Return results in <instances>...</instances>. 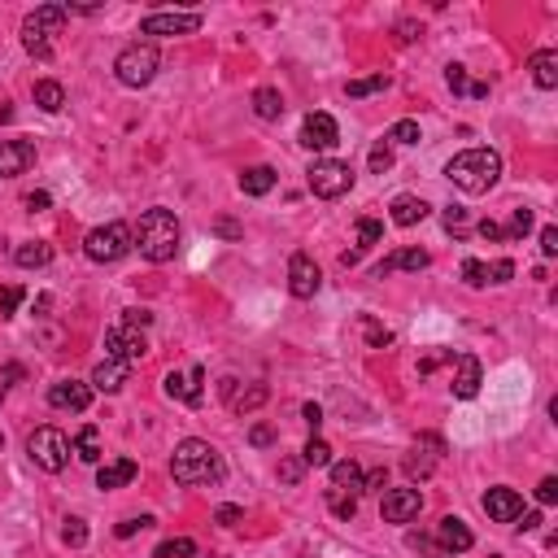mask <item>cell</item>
Masks as SVG:
<instances>
[{
	"mask_svg": "<svg viewBox=\"0 0 558 558\" xmlns=\"http://www.w3.org/2000/svg\"><path fill=\"white\" fill-rule=\"evenodd\" d=\"M528 70H532V83L537 88H558V53L554 48H541V53H532L528 57Z\"/></svg>",
	"mask_w": 558,
	"mask_h": 558,
	"instance_id": "22",
	"label": "cell"
},
{
	"mask_svg": "<svg viewBox=\"0 0 558 558\" xmlns=\"http://www.w3.org/2000/svg\"><path fill=\"white\" fill-rule=\"evenodd\" d=\"M144 528H153V515H135V519H123V524H118V537H135V532H144Z\"/></svg>",
	"mask_w": 558,
	"mask_h": 558,
	"instance_id": "47",
	"label": "cell"
},
{
	"mask_svg": "<svg viewBox=\"0 0 558 558\" xmlns=\"http://www.w3.org/2000/svg\"><path fill=\"white\" fill-rule=\"evenodd\" d=\"M362 328H366V340L375 345V349H384V345H393V331H384L380 323H371V319H362Z\"/></svg>",
	"mask_w": 558,
	"mask_h": 558,
	"instance_id": "42",
	"label": "cell"
},
{
	"mask_svg": "<svg viewBox=\"0 0 558 558\" xmlns=\"http://www.w3.org/2000/svg\"><path fill=\"white\" fill-rule=\"evenodd\" d=\"M170 476H175V485H214V480H223V459H219V450L210 445V441H197V436H188V441H179V450H175V459H170Z\"/></svg>",
	"mask_w": 558,
	"mask_h": 558,
	"instance_id": "1",
	"label": "cell"
},
{
	"mask_svg": "<svg viewBox=\"0 0 558 558\" xmlns=\"http://www.w3.org/2000/svg\"><path fill=\"white\" fill-rule=\"evenodd\" d=\"M253 114H258L262 123L284 118V97H279V88H258V92H253Z\"/></svg>",
	"mask_w": 558,
	"mask_h": 558,
	"instance_id": "28",
	"label": "cell"
},
{
	"mask_svg": "<svg viewBox=\"0 0 558 558\" xmlns=\"http://www.w3.org/2000/svg\"><path fill=\"white\" fill-rule=\"evenodd\" d=\"M35 105H39L44 114H57V109L66 105V88H62L57 79H39V83H35Z\"/></svg>",
	"mask_w": 558,
	"mask_h": 558,
	"instance_id": "29",
	"label": "cell"
},
{
	"mask_svg": "<svg viewBox=\"0 0 558 558\" xmlns=\"http://www.w3.org/2000/svg\"><path fill=\"white\" fill-rule=\"evenodd\" d=\"M219 236H227V240H236V236H240V227H236L231 219H219Z\"/></svg>",
	"mask_w": 558,
	"mask_h": 558,
	"instance_id": "57",
	"label": "cell"
},
{
	"mask_svg": "<svg viewBox=\"0 0 558 558\" xmlns=\"http://www.w3.org/2000/svg\"><path fill=\"white\" fill-rule=\"evenodd\" d=\"M366 162H371V170H375V175H384V170L393 166V149H389V140H380V144L371 149V158H366Z\"/></svg>",
	"mask_w": 558,
	"mask_h": 558,
	"instance_id": "38",
	"label": "cell"
},
{
	"mask_svg": "<svg viewBox=\"0 0 558 558\" xmlns=\"http://www.w3.org/2000/svg\"><path fill=\"white\" fill-rule=\"evenodd\" d=\"M35 162V144L31 140H0V179L27 175Z\"/></svg>",
	"mask_w": 558,
	"mask_h": 558,
	"instance_id": "15",
	"label": "cell"
},
{
	"mask_svg": "<svg viewBox=\"0 0 558 558\" xmlns=\"http://www.w3.org/2000/svg\"><path fill=\"white\" fill-rule=\"evenodd\" d=\"M301 144L310 149V153H328L340 144V127H336V118L331 114H305V123H301Z\"/></svg>",
	"mask_w": 558,
	"mask_h": 558,
	"instance_id": "11",
	"label": "cell"
},
{
	"mask_svg": "<svg viewBox=\"0 0 558 558\" xmlns=\"http://www.w3.org/2000/svg\"><path fill=\"white\" fill-rule=\"evenodd\" d=\"M485 270H489V284H506V279L515 275V262H511V258H497V262L485 266Z\"/></svg>",
	"mask_w": 558,
	"mask_h": 558,
	"instance_id": "43",
	"label": "cell"
},
{
	"mask_svg": "<svg viewBox=\"0 0 558 558\" xmlns=\"http://www.w3.org/2000/svg\"><path fill=\"white\" fill-rule=\"evenodd\" d=\"M331 489L358 497V493H362V467H358V462H354V459L331 462Z\"/></svg>",
	"mask_w": 558,
	"mask_h": 558,
	"instance_id": "25",
	"label": "cell"
},
{
	"mask_svg": "<svg viewBox=\"0 0 558 558\" xmlns=\"http://www.w3.org/2000/svg\"><path fill=\"white\" fill-rule=\"evenodd\" d=\"M389 214H393L397 227H415V223H424V219H427V201L410 197V193H401V197H393Z\"/></svg>",
	"mask_w": 558,
	"mask_h": 558,
	"instance_id": "24",
	"label": "cell"
},
{
	"mask_svg": "<svg viewBox=\"0 0 558 558\" xmlns=\"http://www.w3.org/2000/svg\"><path fill=\"white\" fill-rule=\"evenodd\" d=\"M193 554H197V541H188V537H175V541H162L153 558H193Z\"/></svg>",
	"mask_w": 558,
	"mask_h": 558,
	"instance_id": "34",
	"label": "cell"
},
{
	"mask_svg": "<svg viewBox=\"0 0 558 558\" xmlns=\"http://www.w3.org/2000/svg\"><path fill=\"white\" fill-rule=\"evenodd\" d=\"M541 253L558 258V227H541Z\"/></svg>",
	"mask_w": 558,
	"mask_h": 558,
	"instance_id": "50",
	"label": "cell"
},
{
	"mask_svg": "<svg viewBox=\"0 0 558 558\" xmlns=\"http://www.w3.org/2000/svg\"><path fill=\"white\" fill-rule=\"evenodd\" d=\"M201 31V13L188 9V13H149L140 22V35H193Z\"/></svg>",
	"mask_w": 558,
	"mask_h": 558,
	"instance_id": "13",
	"label": "cell"
},
{
	"mask_svg": "<svg viewBox=\"0 0 558 558\" xmlns=\"http://www.w3.org/2000/svg\"><path fill=\"white\" fill-rule=\"evenodd\" d=\"M201 380H205V371H201V366H193L188 375L170 371V375H166V397H184L188 406H197V401H201Z\"/></svg>",
	"mask_w": 558,
	"mask_h": 558,
	"instance_id": "21",
	"label": "cell"
},
{
	"mask_svg": "<svg viewBox=\"0 0 558 558\" xmlns=\"http://www.w3.org/2000/svg\"><path fill=\"white\" fill-rule=\"evenodd\" d=\"M48 406H57V410H88L92 406V384H83V380H57L53 389H48Z\"/></svg>",
	"mask_w": 558,
	"mask_h": 558,
	"instance_id": "16",
	"label": "cell"
},
{
	"mask_svg": "<svg viewBox=\"0 0 558 558\" xmlns=\"http://www.w3.org/2000/svg\"><path fill=\"white\" fill-rule=\"evenodd\" d=\"M445 83H450L454 92H467V88H471V83H467V70H462V66H445Z\"/></svg>",
	"mask_w": 558,
	"mask_h": 558,
	"instance_id": "49",
	"label": "cell"
},
{
	"mask_svg": "<svg viewBox=\"0 0 558 558\" xmlns=\"http://www.w3.org/2000/svg\"><path fill=\"white\" fill-rule=\"evenodd\" d=\"M528 231H532V210H524V205H519V210L511 214V236H519V240H524Z\"/></svg>",
	"mask_w": 558,
	"mask_h": 558,
	"instance_id": "44",
	"label": "cell"
},
{
	"mask_svg": "<svg viewBox=\"0 0 558 558\" xmlns=\"http://www.w3.org/2000/svg\"><path fill=\"white\" fill-rule=\"evenodd\" d=\"M158 66H162V53H158V44H127L123 53H118V62H114V74H118V83L123 88H149L153 79H158Z\"/></svg>",
	"mask_w": 558,
	"mask_h": 558,
	"instance_id": "5",
	"label": "cell"
},
{
	"mask_svg": "<svg viewBox=\"0 0 558 558\" xmlns=\"http://www.w3.org/2000/svg\"><path fill=\"white\" fill-rule=\"evenodd\" d=\"M305 184H310V193H314V197L336 201V197H345V193L354 188V170H349V162L319 158V162L305 170Z\"/></svg>",
	"mask_w": 558,
	"mask_h": 558,
	"instance_id": "7",
	"label": "cell"
},
{
	"mask_svg": "<svg viewBox=\"0 0 558 558\" xmlns=\"http://www.w3.org/2000/svg\"><path fill=\"white\" fill-rule=\"evenodd\" d=\"M537 528H541V515H537V511H532V515H524V524H519V532H537Z\"/></svg>",
	"mask_w": 558,
	"mask_h": 558,
	"instance_id": "58",
	"label": "cell"
},
{
	"mask_svg": "<svg viewBox=\"0 0 558 558\" xmlns=\"http://www.w3.org/2000/svg\"><path fill=\"white\" fill-rule=\"evenodd\" d=\"M70 454H79L83 462H100V432L92 424L83 427L79 436H74V445H70Z\"/></svg>",
	"mask_w": 558,
	"mask_h": 558,
	"instance_id": "30",
	"label": "cell"
},
{
	"mask_svg": "<svg viewBox=\"0 0 558 558\" xmlns=\"http://www.w3.org/2000/svg\"><path fill=\"white\" fill-rule=\"evenodd\" d=\"M66 18H70V4H39L35 13H27V22H22L27 53L39 57V62H48L53 57V35H62Z\"/></svg>",
	"mask_w": 558,
	"mask_h": 558,
	"instance_id": "4",
	"label": "cell"
},
{
	"mask_svg": "<svg viewBox=\"0 0 558 558\" xmlns=\"http://www.w3.org/2000/svg\"><path fill=\"white\" fill-rule=\"evenodd\" d=\"M27 210H48V193H31V197H27Z\"/></svg>",
	"mask_w": 558,
	"mask_h": 558,
	"instance_id": "56",
	"label": "cell"
},
{
	"mask_svg": "<svg viewBox=\"0 0 558 558\" xmlns=\"http://www.w3.org/2000/svg\"><path fill=\"white\" fill-rule=\"evenodd\" d=\"M301 471H305V462H296V459L279 462V476H284V480H288V485H296V480H301Z\"/></svg>",
	"mask_w": 558,
	"mask_h": 558,
	"instance_id": "54",
	"label": "cell"
},
{
	"mask_svg": "<svg viewBox=\"0 0 558 558\" xmlns=\"http://www.w3.org/2000/svg\"><path fill=\"white\" fill-rule=\"evenodd\" d=\"M480 506L489 511V519H497V524H515V519L524 515V497H519L515 489H506V485H497V489L485 493Z\"/></svg>",
	"mask_w": 558,
	"mask_h": 558,
	"instance_id": "14",
	"label": "cell"
},
{
	"mask_svg": "<svg viewBox=\"0 0 558 558\" xmlns=\"http://www.w3.org/2000/svg\"><path fill=\"white\" fill-rule=\"evenodd\" d=\"M135 249V236L127 223H105V227L88 231V240H83V253L92 258V262H118V258H127Z\"/></svg>",
	"mask_w": 558,
	"mask_h": 558,
	"instance_id": "6",
	"label": "cell"
},
{
	"mask_svg": "<svg viewBox=\"0 0 558 558\" xmlns=\"http://www.w3.org/2000/svg\"><path fill=\"white\" fill-rule=\"evenodd\" d=\"M462 279H467L471 288H485V284H489V270H485L480 258H467V262H462Z\"/></svg>",
	"mask_w": 558,
	"mask_h": 558,
	"instance_id": "37",
	"label": "cell"
},
{
	"mask_svg": "<svg viewBox=\"0 0 558 558\" xmlns=\"http://www.w3.org/2000/svg\"><path fill=\"white\" fill-rule=\"evenodd\" d=\"M27 454H31V462L39 467V471H62L70 462V441L62 427H35L31 441H27Z\"/></svg>",
	"mask_w": 558,
	"mask_h": 558,
	"instance_id": "8",
	"label": "cell"
},
{
	"mask_svg": "<svg viewBox=\"0 0 558 558\" xmlns=\"http://www.w3.org/2000/svg\"><path fill=\"white\" fill-rule=\"evenodd\" d=\"M445 179H450L454 188H462L467 197H480V193H489L493 184L502 179V158H497L493 149H467L459 158H450Z\"/></svg>",
	"mask_w": 558,
	"mask_h": 558,
	"instance_id": "2",
	"label": "cell"
},
{
	"mask_svg": "<svg viewBox=\"0 0 558 558\" xmlns=\"http://www.w3.org/2000/svg\"><path fill=\"white\" fill-rule=\"evenodd\" d=\"M149 354V340H144V331L132 328V323H114V328L105 331V358H118V362H140Z\"/></svg>",
	"mask_w": 558,
	"mask_h": 558,
	"instance_id": "9",
	"label": "cell"
},
{
	"mask_svg": "<svg viewBox=\"0 0 558 558\" xmlns=\"http://www.w3.org/2000/svg\"><path fill=\"white\" fill-rule=\"evenodd\" d=\"M445 231H454V236L467 231V210H462V205H450V210H445Z\"/></svg>",
	"mask_w": 558,
	"mask_h": 558,
	"instance_id": "46",
	"label": "cell"
},
{
	"mask_svg": "<svg viewBox=\"0 0 558 558\" xmlns=\"http://www.w3.org/2000/svg\"><path fill=\"white\" fill-rule=\"evenodd\" d=\"M13 262L22 266V270H39V266L53 262V245L48 240H27V245L13 249Z\"/></svg>",
	"mask_w": 558,
	"mask_h": 558,
	"instance_id": "26",
	"label": "cell"
},
{
	"mask_svg": "<svg viewBox=\"0 0 558 558\" xmlns=\"http://www.w3.org/2000/svg\"><path fill=\"white\" fill-rule=\"evenodd\" d=\"M427 262H432L427 249H401V253H393V266H401V270H424Z\"/></svg>",
	"mask_w": 558,
	"mask_h": 558,
	"instance_id": "36",
	"label": "cell"
},
{
	"mask_svg": "<svg viewBox=\"0 0 558 558\" xmlns=\"http://www.w3.org/2000/svg\"><path fill=\"white\" fill-rule=\"evenodd\" d=\"M18 375H22V366H4V371H0V406H4V397H9V384H13Z\"/></svg>",
	"mask_w": 558,
	"mask_h": 558,
	"instance_id": "53",
	"label": "cell"
},
{
	"mask_svg": "<svg viewBox=\"0 0 558 558\" xmlns=\"http://www.w3.org/2000/svg\"><path fill=\"white\" fill-rule=\"evenodd\" d=\"M419 511H424V493L419 489H389L384 506H380V515L389 524H410V519H419Z\"/></svg>",
	"mask_w": 558,
	"mask_h": 558,
	"instance_id": "12",
	"label": "cell"
},
{
	"mask_svg": "<svg viewBox=\"0 0 558 558\" xmlns=\"http://www.w3.org/2000/svg\"><path fill=\"white\" fill-rule=\"evenodd\" d=\"M319 288H323V270H319V262H314L310 253H293V258H288V293L301 296V301H310Z\"/></svg>",
	"mask_w": 558,
	"mask_h": 558,
	"instance_id": "10",
	"label": "cell"
},
{
	"mask_svg": "<svg viewBox=\"0 0 558 558\" xmlns=\"http://www.w3.org/2000/svg\"><path fill=\"white\" fill-rule=\"evenodd\" d=\"M275 188V170L270 166H249V170H240V193L245 197H266Z\"/></svg>",
	"mask_w": 558,
	"mask_h": 558,
	"instance_id": "27",
	"label": "cell"
},
{
	"mask_svg": "<svg viewBox=\"0 0 558 558\" xmlns=\"http://www.w3.org/2000/svg\"><path fill=\"white\" fill-rule=\"evenodd\" d=\"M328 502H331V511H336L340 519H354V511H358V502H354V497H345V493H336V489L328 493Z\"/></svg>",
	"mask_w": 558,
	"mask_h": 558,
	"instance_id": "39",
	"label": "cell"
},
{
	"mask_svg": "<svg viewBox=\"0 0 558 558\" xmlns=\"http://www.w3.org/2000/svg\"><path fill=\"white\" fill-rule=\"evenodd\" d=\"M480 236H485V240H502L506 231H502V223H493V219H485V223H480Z\"/></svg>",
	"mask_w": 558,
	"mask_h": 558,
	"instance_id": "55",
	"label": "cell"
},
{
	"mask_svg": "<svg viewBox=\"0 0 558 558\" xmlns=\"http://www.w3.org/2000/svg\"><path fill=\"white\" fill-rule=\"evenodd\" d=\"M18 301H22V288H18V284L0 288V319H9V314L18 310Z\"/></svg>",
	"mask_w": 558,
	"mask_h": 558,
	"instance_id": "40",
	"label": "cell"
},
{
	"mask_svg": "<svg viewBox=\"0 0 558 558\" xmlns=\"http://www.w3.org/2000/svg\"><path fill=\"white\" fill-rule=\"evenodd\" d=\"M223 397H227V406L236 410V415H249V410L266 406L270 389H266V384H249V389H240V380H223Z\"/></svg>",
	"mask_w": 558,
	"mask_h": 558,
	"instance_id": "17",
	"label": "cell"
},
{
	"mask_svg": "<svg viewBox=\"0 0 558 558\" xmlns=\"http://www.w3.org/2000/svg\"><path fill=\"white\" fill-rule=\"evenodd\" d=\"M537 502H541V506H554L558 502V480L554 476H545V480L537 485Z\"/></svg>",
	"mask_w": 558,
	"mask_h": 558,
	"instance_id": "45",
	"label": "cell"
},
{
	"mask_svg": "<svg viewBox=\"0 0 558 558\" xmlns=\"http://www.w3.org/2000/svg\"><path fill=\"white\" fill-rule=\"evenodd\" d=\"M127 371H132L127 362L105 358V362L97 366V371H92V393H118V389L127 384Z\"/></svg>",
	"mask_w": 558,
	"mask_h": 558,
	"instance_id": "19",
	"label": "cell"
},
{
	"mask_svg": "<svg viewBox=\"0 0 558 558\" xmlns=\"http://www.w3.org/2000/svg\"><path fill=\"white\" fill-rule=\"evenodd\" d=\"M135 476H140V467H135L132 459H118V462H105L97 471V489H123V485H132Z\"/></svg>",
	"mask_w": 558,
	"mask_h": 558,
	"instance_id": "23",
	"label": "cell"
},
{
	"mask_svg": "<svg viewBox=\"0 0 558 558\" xmlns=\"http://www.w3.org/2000/svg\"><path fill=\"white\" fill-rule=\"evenodd\" d=\"M301 419L310 424V432H319V424H323V410H319L314 401H305V406H301Z\"/></svg>",
	"mask_w": 558,
	"mask_h": 558,
	"instance_id": "52",
	"label": "cell"
},
{
	"mask_svg": "<svg viewBox=\"0 0 558 558\" xmlns=\"http://www.w3.org/2000/svg\"><path fill=\"white\" fill-rule=\"evenodd\" d=\"M132 236L149 262H170L175 249H179V219L170 210H144Z\"/></svg>",
	"mask_w": 558,
	"mask_h": 558,
	"instance_id": "3",
	"label": "cell"
},
{
	"mask_svg": "<svg viewBox=\"0 0 558 558\" xmlns=\"http://www.w3.org/2000/svg\"><path fill=\"white\" fill-rule=\"evenodd\" d=\"M301 462H305V467H331V450H328V441H319V436H310V441H305V450H301Z\"/></svg>",
	"mask_w": 558,
	"mask_h": 558,
	"instance_id": "32",
	"label": "cell"
},
{
	"mask_svg": "<svg viewBox=\"0 0 558 558\" xmlns=\"http://www.w3.org/2000/svg\"><path fill=\"white\" fill-rule=\"evenodd\" d=\"M384 240V223H375V219H358V253L362 249H371V245H380Z\"/></svg>",
	"mask_w": 558,
	"mask_h": 558,
	"instance_id": "35",
	"label": "cell"
},
{
	"mask_svg": "<svg viewBox=\"0 0 558 558\" xmlns=\"http://www.w3.org/2000/svg\"><path fill=\"white\" fill-rule=\"evenodd\" d=\"M389 88V74H366V79H354V83H345V97L349 100H362V97H375V92H384Z\"/></svg>",
	"mask_w": 558,
	"mask_h": 558,
	"instance_id": "31",
	"label": "cell"
},
{
	"mask_svg": "<svg viewBox=\"0 0 558 558\" xmlns=\"http://www.w3.org/2000/svg\"><path fill=\"white\" fill-rule=\"evenodd\" d=\"M214 519H219L223 528H236L240 519H245V511H240V506H219V515H214Z\"/></svg>",
	"mask_w": 558,
	"mask_h": 558,
	"instance_id": "51",
	"label": "cell"
},
{
	"mask_svg": "<svg viewBox=\"0 0 558 558\" xmlns=\"http://www.w3.org/2000/svg\"><path fill=\"white\" fill-rule=\"evenodd\" d=\"M275 441V427L270 424H253V432H249V445H258V450H266Z\"/></svg>",
	"mask_w": 558,
	"mask_h": 558,
	"instance_id": "48",
	"label": "cell"
},
{
	"mask_svg": "<svg viewBox=\"0 0 558 558\" xmlns=\"http://www.w3.org/2000/svg\"><path fill=\"white\" fill-rule=\"evenodd\" d=\"M436 537H441V550H445V554H467V550L476 545L471 528L462 524L459 515H445V519L436 524Z\"/></svg>",
	"mask_w": 558,
	"mask_h": 558,
	"instance_id": "18",
	"label": "cell"
},
{
	"mask_svg": "<svg viewBox=\"0 0 558 558\" xmlns=\"http://www.w3.org/2000/svg\"><path fill=\"white\" fill-rule=\"evenodd\" d=\"M450 389H454V397H462V401L480 393V358H476V354H459V371H454V384H450Z\"/></svg>",
	"mask_w": 558,
	"mask_h": 558,
	"instance_id": "20",
	"label": "cell"
},
{
	"mask_svg": "<svg viewBox=\"0 0 558 558\" xmlns=\"http://www.w3.org/2000/svg\"><path fill=\"white\" fill-rule=\"evenodd\" d=\"M62 541H66V545H83V541H88V524H83V519H66Z\"/></svg>",
	"mask_w": 558,
	"mask_h": 558,
	"instance_id": "41",
	"label": "cell"
},
{
	"mask_svg": "<svg viewBox=\"0 0 558 558\" xmlns=\"http://www.w3.org/2000/svg\"><path fill=\"white\" fill-rule=\"evenodd\" d=\"M384 140H389V144H419L424 135H419V123H415V118H401V123H393V127H389V135H384Z\"/></svg>",
	"mask_w": 558,
	"mask_h": 558,
	"instance_id": "33",
	"label": "cell"
}]
</instances>
